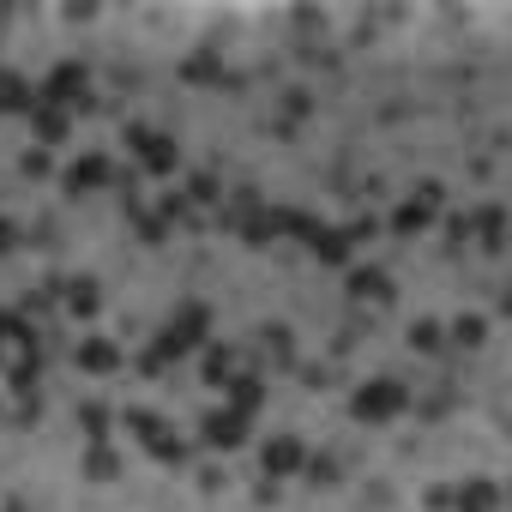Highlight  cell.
I'll return each instance as SVG.
<instances>
[{
    "label": "cell",
    "instance_id": "6da1fadb",
    "mask_svg": "<svg viewBox=\"0 0 512 512\" xmlns=\"http://www.w3.org/2000/svg\"><path fill=\"white\" fill-rule=\"evenodd\" d=\"M0 374L19 380V386L37 374V338L19 314H0Z\"/></svg>",
    "mask_w": 512,
    "mask_h": 512
},
{
    "label": "cell",
    "instance_id": "7a4b0ae2",
    "mask_svg": "<svg viewBox=\"0 0 512 512\" xmlns=\"http://www.w3.org/2000/svg\"><path fill=\"white\" fill-rule=\"evenodd\" d=\"M398 404H404V386H398V380H374V386H362V392H356V416H368V422L392 416Z\"/></svg>",
    "mask_w": 512,
    "mask_h": 512
},
{
    "label": "cell",
    "instance_id": "3957f363",
    "mask_svg": "<svg viewBox=\"0 0 512 512\" xmlns=\"http://www.w3.org/2000/svg\"><path fill=\"white\" fill-rule=\"evenodd\" d=\"M127 428H139V440H145L157 458H175V452H181V446L169 440V428H163L157 416H145V410H127Z\"/></svg>",
    "mask_w": 512,
    "mask_h": 512
},
{
    "label": "cell",
    "instance_id": "277c9868",
    "mask_svg": "<svg viewBox=\"0 0 512 512\" xmlns=\"http://www.w3.org/2000/svg\"><path fill=\"white\" fill-rule=\"evenodd\" d=\"M241 440V410L229 404L223 416H205V446H235Z\"/></svg>",
    "mask_w": 512,
    "mask_h": 512
},
{
    "label": "cell",
    "instance_id": "5b68a950",
    "mask_svg": "<svg viewBox=\"0 0 512 512\" xmlns=\"http://www.w3.org/2000/svg\"><path fill=\"white\" fill-rule=\"evenodd\" d=\"M296 464H302V446H296V440H272V446H266V470H272V476H284V470H296Z\"/></svg>",
    "mask_w": 512,
    "mask_h": 512
},
{
    "label": "cell",
    "instance_id": "8992f818",
    "mask_svg": "<svg viewBox=\"0 0 512 512\" xmlns=\"http://www.w3.org/2000/svg\"><path fill=\"white\" fill-rule=\"evenodd\" d=\"M0 109H37V97H31L13 73H0Z\"/></svg>",
    "mask_w": 512,
    "mask_h": 512
},
{
    "label": "cell",
    "instance_id": "52a82bcc",
    "mask_svg": "<svg viewBox=\"0 0 512 512\" xmlns=\"http://www.w3.org/2000/svg\"><path fill=\"white\" fill-rule=\"evenodd\" d=\"M103 175H109V163H103V157H91V163H73V175H67V187L79 193V187H97Z\"/></svg>",
    "mask_w": 512,
    "mask_h": 512
},
{
    "label": "cell",
    "instance_id": "ba28073f",
    "mask_svg": "<svg viewBox=\"0 0 512 512\" xmlns=\"http://www.w3.org/2000/svg\"><path fill=\"white\" fill-rule=\"evenodd\" d=\"M139 145H145V163H151V169H169V163H175V151H169V139H157V133H145Z\"/></svg>",
    "mask_w": 512,
    "mask_h": 512
},
{
    "label": "cell",
    "instance_id": "9c48e42d",
    "mask_svg": "<svg viewBox=\"0 0 512 512\" xmlns=\"http://www.w3.org/2000/svg\"><path fill=\"white\" fill-rule=\"evenodd\" d=\"M350 290H356V296H374V302H380V296H386V278H380V272H356V278H350Z\"/></svg>",
    "mask_w": 512,
    "mask_h": 512
},
{
    "label": "cell",
    "instance_id": "30bf717a",
    "mask_svg": "<svg viewBox=\"0 0 512 512\" xmlns=\"http://www.w3.org/2000/svg\"><path fill=\"white\" fill-rule=\"evenodd\" d=\"M458 506H464V512H488V506H494V488H488V482H476L470 494H458Z\"/></svg>",
    "mask_w": 512,
    "mask_h": 512
},
{
    "label": "cell",
    "instance_id": "8fae6325",
    "mask_svg": "<svg viewBox=\"0 0 512 512\" xmlns=\"http://www.w3.org/2000/svg\"><path fill=\"white\" fill-rule=\"evenodd\" d=\"M79 362H85V368H109V362H115V350H109V344H85V350H79Z\"/></svg>",
    "mask_w": 512,
    "mask_h": 512
},
{
    "label": "cell",
    "instance_id": "7c38bea8",
    "mask_svg": "<svg viewBox=\"0 0 512 512\" xmlns=\"http://www.w3.org/2000/svg\"><path fill=\"white\" fill-rule=\"evenodd\" d=\"M67 308H73V314H91V308H97V296H91V284H73V296H67Z\"/></svg>",
    "mask_w": 512,
    "mask_h": 512
},
{
    "label": "cell",
    "instance_id": "4fadbf2b",
    "mask_svg": "<svg viewBox=\"0 0 512 512\" xmlns=\"http://www.w3.org/2000/svg\"><path fill=\"white\" fill-rule=\"evenodd\" d=\"M458 338L464 344H482V320H458Z\"/></svg>",
    "mask_w": 512,
    "mask_h": 512
}]
</instances>
